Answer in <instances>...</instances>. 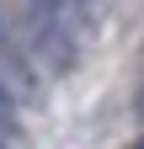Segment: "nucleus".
Returning <instances> with one entry per match:
<instances>
[{
    "label": "nucleus",
    "instance_id": "nucleus-1",
    "mask_svg": "<svg viewBox=\"0 0 144 149\" xmlns=\"http://www.w3.org/2000/svg\"><path fill=\"white\" fill-rule=\"evenodd\" d=\"M0 59H22V37H16V27H11L6 0H0Z\"/></svg>",
    "mask_w": 144,
    "mask_h": 149
},
{
    "label": "nucleus",
    "instance_id": "nucleus-2",
    "mask_svg": "<svg viewBox=\"0 0 144 149\" xmlns=\"http://www.w3.org/2000/svg\"><path fill=\"white\" fill-rule=\"evenodd\" d=\"M11 123V96H6V85H0V128Z\"/></svg>",
    "mask_w": 144,
    "mask_h": 149
},
{
    "label": "nucleus",
    "instance_id": "nucleus-3",
    "mask_svg": "<svg viewBox=\"0 0 144 149\" xmlns=\"http://www.w3.org/2000/svg\"><path fill=\"white\" fill-rule=\"evenodd\" d=\"M80 6H96V0H80Z\"/></svg>",
    "mask_w": 144,
    "mask_h": 149
},
{
    "label": "nucleus",
    "instance_id": "nucleus-4",
    "mask_svg": "<svg viewBox=\"0 0 144 149\" xmlns=\"http://www.w3.org/2000/svg\"><path fill=\"white\" fill-rule=\"evenodd\" d=\"M134 149H144V139H139V144H134Z\"/></svg>",
    "mask_w": 144,
    "mask_h": 149
}]
</instances>
